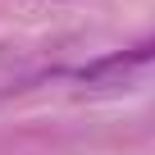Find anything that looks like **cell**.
<instances>
[{
	"instance_id": "cell-1",
	"label": "cell",
	"mask_w": 155,
	"mask_h": 155,
	"mask_svg": "<svg viewBox=\"0 0 155 155\" xmlns=\"http://www.w3.org/2000/svg\"><path fill=\"white\" fill-rule=\"evenodd\" d=\"M150 59H155V37H146V41H137L128 50H110V55H101V59H91L82 68H73V78L91 82V78H105V73H119V68H137V64H150Z\"/></svg>"
}]
</instances>
